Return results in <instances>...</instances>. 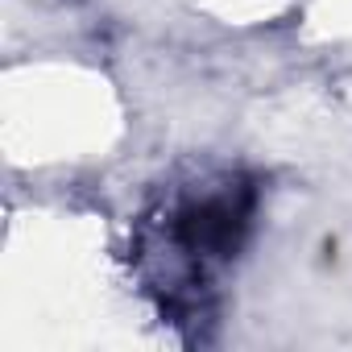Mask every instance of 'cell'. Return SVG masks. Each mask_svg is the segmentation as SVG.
Listing matches in <instances>:
<instances>
[{"mask_svg":"<svg viewBox=\"0 0 352 352\" xmlns=\"http://www.w3.org/2000/svg\"><path fill=\"white\" fill-rule=\"evenodd\" d=\"M257 183L245 170H204L174 187L157 216L145 220L137 261L162 315L174 323L212 315V278L232 265L253 236Z\"/></svg>","mask_w":352,"mask_h":352,"instance_id":"cell-1","label":"cell"}]
</instances>
